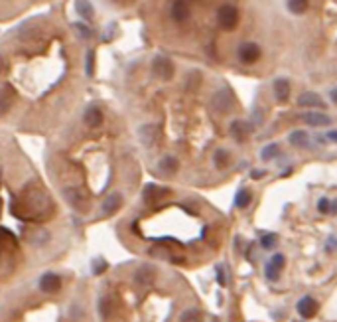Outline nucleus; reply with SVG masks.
I'll return each mask as SVG.
<instances>
[{"mask_svg": "<svg viewBox=\"0 0 337 322\" xmlns=\"http://www.w3.org/2000/svg\"><path fill=\"white\" fill-rule=\"evenodd\" d=\"M298 312H300V316L302 318H314L315 314H317V308H319V304L315 302V299L312 297H304V299L298 300Z\"/></svg>", "mask_w": 337, "mask_h": 322, "instance_id": "obj_6", "label": "nucleus"}, {"mask_svg": "<svg viewBox=\"0 0 337 322\" xmlns=\"http://www.w3.org/2000/svg\"><path fill=\"white\" fill-rule=\"evenodd\" d=\"M83 121H85V125L91 127V129L101 127V125H103V113H101V109H99V107H89V109L85 111V115H83Z\"/></svg>", "mask_w": 337, "mask_h": 322, "instance_id": "obj_15", "label": "nucleus"}, {"mask_svg": "<svg viewBox=\"0 0 337 322\" xmlns=\"http://www.w3.org/2000/svg\"><path fill=\"white\" fill-rule=\"evenodd\" d=\"M264 176V170H252V178L256 180V178H262Z\"/></svg>", "mask_w": 337, "mask_h": 322, "instance_id": "obj_38", "label": "nucleus"}, {"mask_svg": "<svg viewBox=\"0 0 337 322\" xmlns=\"http://www.w3.org/2000/svg\"><path fill=\"white\" fill-rule=\"evenodd\" d=\"M93 68H95V51L91 49V51H87V66H85L87 75H93Z\"/></svg>", "mask_w": 337, "mask_h": 322, "instance_id": "obj_33", "label": "nucleus"}, {"mask_svg": "<svg viewBox=\"0 0 337 322\" xmlns=\"http://www.w3.org/2000/svg\"><path fill=\"white\" fill-rule=\"evenodd\" d=\"M178 158L176 156H164L162 160L158 162V168H160V172H164V174H174L176 170H178Z\"/></svg>", "mask_w": 337, "mask_h": 322, "instance_id": "obj_20", "label": "nucleus"}, {"mask_svg": "<svg viewBox=\"0 0 337 322\" xmlns=\"http://www.w3.org/2000/svg\"><path fill=\"white\" fill-rule=\"evenodd\" d=\"M308 0H288V10L292 14H304L308 10Z\"/></svg>", "mask_w": 337, "mask_h": 322, "instance_id": "obj_23", "label": "nucleus"}, {"mask_svg": "<svg viewBox=\"0 0 337 322\" xmlns=\"http://www.w3.org/2000/svg\"><path fill=\"white\" fill-rule=\"evenodd\" d=\"M40 289L44 293H57L61 289V277L55 273H45L40 279Z\"/></svg>", "mask_w": 337, "mask_h": 322, "instance_id": "obj_9", "label": "nucleus"}, {"mask_svg": "<svg viewBox=\"0 0 337 322\" xmlns=\"http://www.w3.org/2000/svg\"><path fill=\"white\" fill-rule=\"evenodd\" d=\"M47 206H49V196H45L44 192L36 190V192L30 194V198H28V211H30V216L32 213H45Z\"/></svg>", "mask_w": 337, "mask_h": 322, "instance_id": "obj_4", "label": "nucleus"}, {"mask_svg": "<svg viewBox=\"0 0 337 322\" xmlns=\"http://www.w3.org/2000/svg\"><path fill=\"white\" fill-rule=\"evenodd\" d=\"M105 267H107V265H105V261H103V259H97V261L93 263V273H95V275H99V273H103V271H105Z\"/></svg>", "mask_w": 337, "mask_h": 322, "instance_id": "obj_34", "label": "nucleus"}, {"mask_svg": "<svg viewBox=\"0 0 337 322\" xmlns=\"http://www.w3.org/2000/svg\"><path fill=\"white\" fill-rule=\"evenodd\" d=\"M233 105H235V97L229 89H219L211 97V107L217 113H229Z\"/></svg>", "mask_w": 337, "mask_h": 322, "instance_id": "obj_2", "label": "nucleus"}, {"mask_svg": "<svg viewBox=\"0 0 337 322\" xmlns=\"http://www.w3.org/2000/svg\"><path fill=\"white\" fill-rule=\"evenodd\" d=\"M152 73L156 75L158 79H162V81H170L174 77V73H176V68H174V64L168 58L156 56L152 60Z\"/></svg>", "mask_w": 337, "mask_h": 322, "instance_id": "obj_1", "label": "nucleus"}, {"mask_svg": "<svg viewBox=\"0 0 337 322\" xmlns=\"http://www.w3.org/2000/svg\"><path fill=\"white\" fill-rule=\"evenodd\" d=\"M335 245H337L335 237H329V239H327V251H333V249H335Z\"/></svg>", "mask_w": 337, "mask_h": 322, "instance_id": "obj_37", "label": "nucleus"}, {"mask_svg": "<svg viewBox=\"0 0 337 322\" xmlns=\"http://www.w3.org/2000/svg\"><path fill=\"white\" fill-rule=\"evenodd\" d=\"M288 140L294 146H306L308 144V133L306 131H294L292 135L288 137Z\"/></svg>", "mask_w": 337, "mask_h": 322, "instance_id": "obj_24", "label": "nucleus"}, {"mask_svg": "<svg viewBox=\"0 0 337 322\" xmlns=\"http://www.w3.org/2000/svg\"><path fill=\"white\" fill-rule=\"evenodd\" d=\"M75 8H77V14L83 18V20H93L95 18V8L89 0H75Z\"/></svg>", "mask_w": 337, "mask_h": 322, "instance_id": "obj_18", "label": "nucleus"}, {"mask_svg": "<svg viewBox=\"0 0 337 322\" xmlns=\"http://www.w3.org/2000/svg\"><path fill=\"white\" fill-rule=\"evenodd\" d=\"M217 20H219V26H221V28L233 30V28H237V24H239V12H237L235 6L225 4V6H221V8L217 10Z\"/></svg>", "mask_w": 337, "mask_h": 322, "instance_id": "obj_3", "label": "nucleus"}, {"mask_svg": "<svg viewBox=\"0 0 337 322\" xmlns=\"http://www.w3.org/2000/svg\"><path fill=\"white\" fill-rule=\"evenodd\" d=\"M99 308H101V318L103 320H107L109 316H111V302L107 299H101V302H99Z\"/></svg>", "mask_w": 337, "mask_h": 322, "instance_id": "obj_31", "label": "nucleus"}, {"mask_svg": "<svg viewBox=\"0 0 337 322\" xmlns=\"http://www.w3.org/2000/svg\"><path fill=\"white\" fill-rule=\"evenodd\" d=\"M217 275H219V283H221V285H227V279H225L223 267H217Z\"/></svg>", "mask_w": 337, "mask_h": 322, "instance_id": "obj_36", "label": "nucleus"}, {"mask_svg": "<svg viewBox=\"0 0 337 322\" xmlns=\"http://www.w3.org/2000/svg\"><path fill=\"white\" fill-rule=\"evenodd\" d=\"M250 200H252L250 192H248V190H241V192L237 194V198H235V206L239 207V209H245V207H248Z\"/></svg>", "mask_w": 337, "mask_h": 322, "instance_id": "obj_25", "label": "nucleus"}, {"mask_svg": "<svg viewBox=\"0 0 337 322\" xmlns=\"http://www.w3.org/2000/svg\"><path fill=\"white\" fill-rule=\"evenodd\" d=\"M327 138H329V140H333V142H337V131H331V133H327Z\"/></svg>", "mask_w": 337, "mask_h": 322, "instance_id": "obj_39", "label": "nucleus"}, {"mask_svg": "<svg viewBox=\"0 0 337 322\" xmlns=\"http://www.w3.org/2000/svg\"><path fill=\"white\" fill-rule=\"evenodd\" d=\"M4 69H6V62H4V58L0 56V75L4 73Z\"/></svg>", "mask_w": 337, "mask_h": 322, "instance_id": "obj_40", "label": "nucleus"}, {"mask_svg": "<svg viewBox=\"0 0 337 322\" xmlns=\"http://www.w3.org/2000/svg\"><path fill=\"white\" fill-rule=\"evenodd\" d=\"M276 239H278V237H276L274 233H266V235L262 237V241H260V245H262L264 249H272V247L276 245Z\"/></svg>", "mask_w": 337, "mask_h": 322, "instance_id": "obj_32", "label": "nucleus"}, {"mask_svg": "<svg viewBox=\"0 0 337 322\" xmlns=\"http://www.w3.org/2000/svg\"><path fill=\"white\" fill-rule=\"evenodd\" d=\"M199 83H201V73L199 71H191L189 75H187V91H195L197 87H199Z\"/></svg>", "mask_w": 337, "mask_h": 322, "instance_id": "obj_26", "label": "nucleus"}, {"mask_svg": "<svg viewBox=\"0 0 337 322\" xmlns=\"http://www.w3.org/2000/svg\"><path fill=\"white\" fill-rule=\"evenodd\" d=\"M166 194H168V190H166V188H160V186L148 184L144 188V200H146V202H156L160 198H164Z\"/></svg>", "mask_w": 337, "mask_h": 322, "instance_id": "obj_19", "label": "nucleus"}, {"mask_svg": "<svg viewBox=\"0 0 337 322\" xmlns=\"http://www.w3.org/2000/svg\"><path fill=\"white\" fill-rule=\"evenodd\" d=\"M189 6H187V2L185 0H176L174 4H172V18L176 20V22H185L187 18H189Z\"/></svg>", "mask_w": 337, "mask_h": 322, "instance_id": "obj_14", "label": "nucleus"}, {"mask_svg": "<svg viewBox=\"0 0 337 322\" xmlns=\"http://www.w3.org/2000/svg\"><path fill=\"white\" fill-rule=\"evenodd\" d=\"M154 279H156V269L150 263H144V265L138 267V271H136V283L138 285L148 287V285L154 283Z\"/></svg>", "mask_w": 337, "mask_h": 322, "instance_id": "obj_7", "label": "nucleus"}, {"mask_svg": "<svg viewBox=\"0 0 337 322\" xmlns=\"http://www.w3.org/2000/svg\"><path fill=\"white\" fill-rule=\"evenodd\" d=\"M272 89H274V97H276V101H280V103L288 101L290 91H292V87H290V81H288V79H284V77L276 79V81L272 83Z\"/></svg>", "mask_w": 337, "mask_h": 322, "instance_id": "obj_12", "label": "nucleus"}, {"mask_svg": "<svg viewBox=\"0 0 337 322\" xmlns=\"http://www.w3.org/2000/svg\"><path fill=\"white\" fill-rule=\"evenodd\" d=\"M180 322H203V314L197 308H187L185 312H181Z\"/></svg>", "mask_w": 337, "mask_h": 322, "instance_id": "obj_22", "label": "nucleus"}, {"mask_svg": "<svg viewBox=\"0 0 337 322\" xmlns=\"http://www.w3.org/2000/svg\"><path fill=\"white\" fill-rule=\"evenodd\" d=\"M0 207H2V202H0Z\"/></svg>", "mask_w": 337, "mask_h": 322, "instance_id": "obj_43", "label": "nucleus"}, {"mask_svg": "<svg viewBox=\"0 0 337 322\" xmlns=\"http://www.w3.org/2000/svg\"><path fill=\"white\" fill-rule=\"evenodd\" d=\"M298 105L300 107H304V109H319V107H323V99L317 95V93H302L300 97H298ZM325 109V107H323Z\"/></svg>", "mask_w": 337, "mask_h": 322, "instance_id": "obj_10", "label": "nucleus"}, {"mask_svg": "<svg viewBox=\"0 0 337 322\" xmlns=\"http://www.w3.org/2000/svg\"><path fill=\"white\" fill-rule=\"evenodd\" d=\"M0 182H2V170H0Z\"/></svg>", "mask_w": 337, "mask_h": 322, "instance_id": "obj_42", "label": "nucleus"}, {"mask_svg": "<svg viewBox=\"0 0 337 322\" xmlns=\"http://www.w3.org/2000/svg\"><path fill=\"white\" fill-rule=\"evenodd\" d=\"M213 162H215V166H217V168H225V166L229 164V152L223 150V148L215 150V154H213Z\"/></svg>", "mask_w": 337, "mask_h": 322, "instance_id": "obj_27", "label": "nucleus"}, {"mask_svg": "<svg viewBox=\"0 0 337 322\" xmlns=\"http://www.w3.org/2000/svg\"><path fill=\"white\" fill-rule=\"evenodd\" d=\"M317 209H319L321 213H327V211H329V200H327V198H321V200L317 202Z\"/></svg>", "mask_w": 337, "mask_h": 322, "instance_id": "obj_35", "label": "nucleus"}, {"mask_svg": "<svg viewBox=\"0 0 337 322\" xmlns=\"http://www.w3.org/2000/svg\"><path fill=\"white\" fill-rule=\"evenodd\" d=\"M120 206H122V196L118 192H114L111 196H107V200L103 202V213L111 216L116 209H120Z\"/></svg>", "mask_w": 337, "mask_h": 322, "instance_id": "obj_17", "label": "nucleus"}, {"mask_svg": "<svg viewBox=\"0 0 337 322\" xmlns=\"http://www.w3.org/2000/svg\"><path fill=\"white\" fill-rule=\"evenodd\" d=\"M213 322H219V320H213Z\"/></svg>", "mask_w": 337, "mask_h": 322, "instance_id": "obj_44", "label": "nucleus"}, {"mask_svg": "<svg viewBox=\"0 0 337 322\" xmlns=\"http://www.w3.org/2000/svg\"><path fill=\"white\" fill-rule=\"evenodd\" d=\"M12 101H14V91H12V87H10V85H4V87L0 89V111H6V109L12 105Z\"/></svg>", "mask_w": 337, "mask_h": 322, "instance_id": "obj_21", "label": "nucleus"}, {"mask_svg": "<svg viewBox=\"0 0 337 322\" xmlns=\"http://www.w3.org/2000/svg\"><path fill=\"white\" fill-rule=\"evenodd\" d=\"M75 32H77V36L79 38H83V40H89L91 36H93V32H91V28L87 24H75Z\"/></svg>", "mask_w": 337, "mask_h": 322, "instance_id": "obj_29", "label": "nucleus"}, {"mask_svg": "<svg viewBox=\"0 0 337 322\" xmlns=\"http://www.w3.org/2000/svg\"><path fill=\"white\" fill-rule=\"evenodd\" d=\"M138 137H140V142H142L144 146H152L158 138V127L152 125V123L142 125V127L138 129Z\"/></svg>", "mask_w": 337, "mask_h": 322, "instance_id": "obj_11", "label": "nucleus"}, {"mask_svg": "<svg viewBox=\"0 0 337 322\" xmlns=\"http://www.w3.org/2000/svg\"><path fill=\"white\" fill-rule=\"evenodd\" d=\"M329 95H331V101H333V103L337 105V87H335V89H331V93H329Z\"/></svg>", "mask_w": 337, "mask_h": 322, "instance_id": "obj_41", "label": "nucleus"}, {"mask_svg": "<svg viewBox=\"0 0 337 322\" xmlns=\"http://www.w3.org/2000/svg\"><path fill=\"white\" fill-rule=\"evenodd\" d=\"M278 144H268V146H264L262 148V152H260V156H262V160H272L276 154H278Z\"/></svg>", "mask_w": 337, "mask_h": 322, "instance_id": "obj_28", "label": "nucleus"}, {"mask_svg": "<svg viewBox=\"0 0 337 322\" xmlns=\"http://www.w3.org/2000/svg\"><path fill=\"white\" fill-rule=\"evenodd\" d=\"M300 119L306 125H310V127H327V125H331V119L325 113H304Z\"/></svg>", "mask_w": 337, "mask_h": 322, "instance_id": "obj_13", "label": "nucleus"}, {"mask_svg": "<svg viewBox=\"0 0 337 322\" xmlns=\"http://www.w3.org/2000/svg\"><path fill=\"white\" fill-rule=\"evenodd\" d=\"M239 60L243 64H248V66L256 64L260 60V47L256 46V44H252V42L241 44V47H239Z\"/></svg>", "mask_w": 337, "mask_h": 322, "instance_id": "obj_5", "label": "nucleus"}, {"mask_svg": "<svg viewBox=\"0 0 337 322\" xmlns=\"http://www.w3.org/2000/svg\"><path fill=\"white\" fill-rule=\"evenodd\" d=\"M229 131H231V137L237 142H245L247 137L250 135V131H252V127H250V123H245V121H233Z\"/></svg>", "mask_w": 337, "mask_h": 322, "instance_id": "obj_8", "label": "nucleus"}, {"mask_svg": "<svg viewBox=\"0 0 337 322\" xmlns=\"http://www.w3.org/2000/svg\"><path fill=\"white\" fill-rule=\"evenodd\" d=\"M284 263H286V257H284V255H274V257H272V259H270V267H272V269H274V271H278V273H280V269H282V267H284Z\"/></svg>", "mask_w": 337, "mask_h": 322, "instance_id": "obj_30", "label": "nucleus"}, {"mask_svg": "<svg viewBox=\"0 0 337 322\" xmlns=\"http://www.w3.org/2000/svg\"><path fill=\"white\" fill-rule=\"evenodd\" d=\"M63 194H65L68 202L73 207H85V196H83V192L79 188H65Z\"/></svg>", "mask_w": 337, "mask_h": 322, "instance_id": "obj_16", "label": "nucleus"}]
</instances>
